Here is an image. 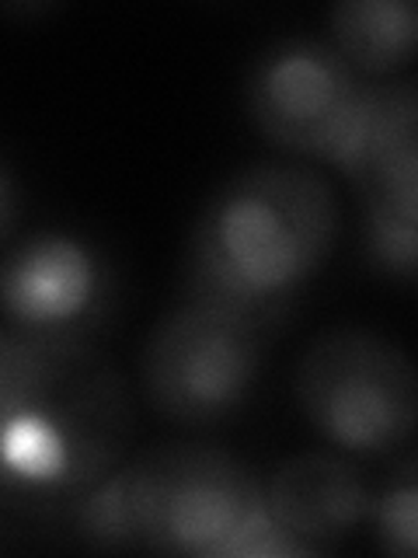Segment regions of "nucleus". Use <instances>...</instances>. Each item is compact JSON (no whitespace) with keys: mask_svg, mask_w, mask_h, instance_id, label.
Instances as JSON below:
<instances>
[{"mask_svg":"<svg viewBox=\"0 0 418 558\" xmlns=\"http://www.w3.org/2000/svg\"><path fill=\"white\" fill-rule=\"evenodd\" d=\"M133 398L91 339L0 336V517H66L126 461Z\"/></svg>","mask_w":418,"mask_h":558,"instance_id":"nucleus-1","label":"nucleus"},{"mask_svg":"<svg viewBox=\"0 0 418 558\" xmlns=\"http://www.w3.org/2000/svg\"><path fill=\"white\" fill-rule=\"evenodd\" d=\"M339 238V199L307 165H251L231 174L192 227L182 287L255 318L283 322Z\"/></svg>","mask_w":418,"mask_h":558,"instance_id":"nucleus-2","label":"nucleus"},{"mask_svg":"<svg viewBox=\"0 0 418 558\" xmlns=\"http://www.w3.org/2000/svg\"><path fill=\"white\" fill-rule=\"evenodd\" d=\"M261 510V485L220 447L164 444L119 464L74 502L70 523L98 548L223 558Z\"/></svg>","mask_w":418,"mask_h":558,"instance_id":"nucleus-3","label":"nucleus"},{"mask_svg":"<svg viewBox=\"0 0 418 558\" xmlns=\"http://www.w3.org/2000/svg\"><path fill=\"white\" fill-rule=\"evenodd\" d=\"M279 325L185 296L150 328L139 371L150 405L182 426H217L244 409Z\"/></svg>","mask_w":418,"mask_h":558,"instance_id":"nucleus-4","label":"nucleus"},{"mask_svg":"<svg viewBox=\"0 0 418 558\" xmlns=\"http://www.w3.org/2000/svg\"><path fill=\"white\" fill-rule=\"evenodd\" d=\"M296 401L328 444L380 458L415 433V366L380 331L339 325L321 331L300 356Z\"/></svg>","mask_w":418,"mask_h":558,"instance_id":"nucleus-5","label":"nucleus"},{"mask_svg":"<svg viewBox=\"0 0 418 558\" xmlns=\"http://www.w3.org/2000/svg\"><path fill=\"white\" fill-rule=\"evenodd\" d=\"M370 84L335 46L279 39L261 49L248 74L251 122L272 144L324 157L345 171L356 150Z\"/></svg>","mask_w":418,"mask_h":558,"instance_id":"nucleus-6","label":"nucleus"},{"mask_svg":"<svg viewBox=\"0 0 418 558\" xmlns=\"http://www.w3.org/2000/svg\"><path fill=\"white\" fill-rule=\"evenodd\" d=\"M115 304L112 262L91 238L46 227L0 258V322L42 339H95Z\"/></svg>","mask_w":418,"mask_h":558,"instance_id":"nucleus-7","label":"nucleus"},{"mask_svg":"<svg viewBox=\"0 0 418 558\" xmlns=\"http://www.w3.org/2000/svg\"><path fill=\"white\" fill-rule=\"evenodd\" d=\"M345 174H353L366 199V214H388L418 223V92L415 81L370 84L356 150Z\"/></svg>","mask_w":418,"mask_h":558,"instance_id":"nucleus-8","label":"nucleus"},{"mask_svg":"<svg viewBox=\"0 0 418 558\" xmlns=\"http://www.w3.org/2000/svg\"><path fill=\"white\" fill-rule=\"evenodd\" d=\"M261 502L279 527L310 555L328 551L370 513V493L356 468L324 450L290 458L261 488Z\"/></svg>","mask_w":418,"mask_h":558,"instance_id":"nucleus-9","label":"nucleus"},{"mask_svg":"<svg viewBox=\"0 0 418 558\" xmlns=\"http://www.w3.org/2000/svg\"><path fill=\"white\" fill-rule=\"evenodd\" d=\"M339 57L356 74L383 77L411 63L418 14L411 0H342L328 14Z\"/></svg>","mask_w":418,"mask_h":558,"instance_id":"nucleus-10","label":"nucleus"},{"mask_svg":"<svg viewBox=\"0 0 418 558\" xmlns=\"http://www.w3.org/2000/svg\"><path fill=\"white\" fill-rule=\"evenodd\" d=\"M377 541L380 548L394 558H415L418 548V482H415V458H405L391 475L377 506Z\"/></svg>","mask_w":418,"mask_h":558,"instance_id":"nucleus-11","label":"nucleus"},{"mask_svg":"<svg viewBox=\"0 0 418 558\" xmlns=\"http://www.w3.org/2000/svg\"><path fill=\"white\" fill-rule=\"evenodd\" d=\"M366 244H370V262L380 272L401 279V283H411L418 258L415 223L388 214H366Z\"/></svg>","mask_w":418,"mask_h":558,"instance_id":"nucleus-12","label":"nucleus"},{"mask_svg":"<svg viewBox=\"0 0 418 558\" xmlns=\"http://www.w3.org/2000/svg\"><path fill=\"white\" fill-rule=\"evenodd\" d=\"M17 220H22V189H17V179L8 161L0 157V244L14 234Z\"/></svg>","mask_w":418,"mask_h":558,"instance_id":"nucleus-13","label":"nucleus"},{"mask_svg":"<svg viewBox=\"0 0 418 558\" xmlns=\"http://www.w3.org/2000/svg\"><path fill=\"white\" fill-rule=\"evenodd\" d=\"M4 328H8V325H4V322H0V336H4Z\"/></svg>","mask_w":418,"mask_h":558,"instance_id":"nucleus-14","label":"nucleus"}]
</instances>
